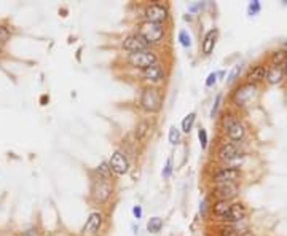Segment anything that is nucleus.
Masks as SVG:
<instances>
[{
  "mask_svg": "<svg viewBox=\"0 0 287 236\" xmlns=\"http://www.w3.org/2000/svg\"><path fill=\"white\" fill-rule=\"evenodd\" d=\"M139 104H141L142 110L147 113H157L163 107V93L161 89L153 86V85H147L142 88L141 97H139Z\"/></svg>",
  "mask_w": 287,
  "mask_h": 236,
  "instance_id": "f257e3e1",
  "label": "nucleus"
},
{
  "mask_svg": "<svg viewBox=\"0 0 287 236\" xmlns=\"http://www.w3.org/2000/svg\"><path fill=\"white\" fill-rule=\"evenodd\" d=\"M137 32L147 40V43L152 46V45L160 43L163 40V37H165V24L144 21V22L139 24Z\"/></svg>",
  "mask_w": 287,
  "mask_h": 236,
  "instance_id": "f03ea898",
  "label": "nucleus"
},
{
  "mask_svg": "<svg viewBox=\"0 0 287 236\" xmlns=\"http://www.w3.org/2000/svg\"><path fill=\"white\" fill-rule=\"evenodd\" d=\"M126 61H128V64L131 67L144 70L147 67L153 66V64H157L158 62V56L152 50H145V51H139V53H129Z\"/></svg>",
  "mask_w": 287,
  "mask_h": 236,
  "instance_id": "7ed1b4c3",
  "label": "nucleus"
},
{
  "mask_svg": "<svg viewBox=\"0 0 287 236\" xmlns=\"http://www.w3.org/2000/svg\"><path fill=\"white\" fill-rule=\"evenodd\" d=\"M256 96H257V85H251L244 81V83H241L233 91L232 99H233V104L238 105V107H244V105L252 102V99Z\"/></svg>",
  "mask_w": 287,
  "mask_h": 236,
  "instance_id": "20e7f679",
  "label": "nucleus"
},
{
  "mask_svg": "<svg viewBox=\"0 0 287 236\" xmlns=\"http://www.w3.org/2000/svg\"><path fill=\"white\" fill-rule=\"evenodd\" d=\"M91 197L96 203L104 205V203L112 197V184L107 179H102V177L96 179L91 187Z\"/></svg>",
  "mask_w": 287,
  "mask_h": 236,
  "instance_id": "39448f33",
  "label": "nucleus"
},
{
  "mask_svg": "<svg viewBox=\"0 0 287 236\" xmlns=\"http://www.w3.org/2000/svg\"><path fill=\"white\" fill-rule=\"evenodd\" d=\"M241 177V169L240 168H232L227 166L219 169L217 173L212 176V182L216 185H225V184H236Z\"/></svg>",
  "mask_w": 287,
  "mask_h": 236,
  "instance_id": "423d86ee",
  "label": "nucleus"
},
{
  "mask_svg": "<svg viewBox=\"0 0 287 236\" xmlns=\"http://www.w3.org/2000/svg\"><path fill=\"white\" fill-rule=\"evenodd\" d=\"M121 46L129 53H139V51L150 50V45L147 43V40L139 34V32H134V34H129L128 37H125Z\"/></svg>",
  "mask_w": 287,
  "mask_h": 236,
  "instance_id": "0eeeda50",
  "label": "nucleus"
},
{
  "mask_svg": "<svg viewBox=\"0 0 287 236\" xmlns=\"http://www.w3.org/2000/svg\"><path fill=\"white\" fill-rule=\"evenodd\" d=\"M168 18H169V10H168L166 5L152 3V5H149L145 8V21L165 24V21Z\"/></svg>",
  "mask_w": 287,
  "mask_h": 236,
  "instance_id": "6e6552de",
  "label": "nucleus"
},
{
  "mask_svg": "<svg viewBox=\"0 0 287 236\" xmlns=\"http://www.w3.org/2000/svg\"><path fill=\"white\" fill-rule=\"evenodd\" d=\"M240 193V187L236 184H225V185H216L212 189V197L216 201H232Z\"/></svg>",
  "mask_w": 287,
  "mask_h": 236,
  "instance_id": "1a4fd4ad",
  "label": "nucleus"
},
{
  "mask_svg": "<svg viewBox=\"0 0 287 236\" xmlns=\"http://www.w3.org/2000/svg\"><path fill=\"white\" fill-rule=\"evenodd\" d=\"M109 165H110V168H112L113 173L118 174V176L126 174L128 171H129V161H128V158H126L125 153L120 152V150H115V152L112 153Z\"/></svg>",
  "mask_w": 287,
  "mask_h": 236,
  "instance_id": "9d476101",
  "label": "nucleus"
},
{
  "mask_svg": "<svg viewBox=\"0 0 287 236\" xmlns=\"http://www.w3.org/2000/svg\"><path fill=\"white\" fill-rule=\"evenodd\" d=\"M241 155L243 153L240 152V147H238L236 142H224L217 150V158L225 163L233 161L235 158L241 157Z\"/></svg>",
  "mask_w": 287,
  "mask_h": 236,
  "instance_id": "9b49d317",
  "label": "nucleus"
},
{
  "mask_svg": "<svg viewBox=\"0 0 287 236\" xmlns=\"http://www.w3.org/2000/svg\"><path fill=\"white\" fill-rule=\"evenodd\" d=\"M267 70H268V66H264V64H254V66L249 67L248 74H246V83L259 85L262 81H265Z\"/></svg>",
  "mask_w": 287,
  "mask_h": 236,
  "instance_id": "f8f14e48",
  "label": "nucleus"
},
{
  "mask_svg": "<svg viewBox=\"0 0 287 236\" xmlns=\"http://www.w3.org/2000/svg\"><path fill=\"white\" fill-rule=\"evenodd\" d=\"M141 77L147 81H150V85L160 83V81H163V78H165V69H163L161 64L157 62V64H153V66L141 70Z\"/></svg>",
  "mask_w": 287,
  "mask_h": 236,
  "instance_id": "ddd939ff",
  "label": "nucleus"
},
{
  "mask_svg": "<svg viewBox=\"0 0 287 236\" xmlns=\"http://www.w3.org/2000/svg\"><path fill=\"white\" fill-rule=\"evenodd\" d=\"M248 216V209L243 205V203H233L232 205V209H230V213L222 219L224 222H228V224H238L246 219Z\"/></svg>",
  "mask_w": 287,
  "mask_h": 236,
  "instance_id": "4468645a",
  "label": "nucleus"
},
{
  "mask_svg": "<svg viewBox=\"0 0 287 236\" xmlns=\"http://www.w3.org/2000/svg\"><path fill=\"white\" fill-rule=\"evenodd\" d=\"M102 222H104V217L101 213H91L89 217L86 219V224L83 225V229H81V233L83 235H96L101 230Z\"/></svg>",
  "mask_w": 287,
  "mask_h": 236,
  "instance_id": "2eb2a0df",
  "label": "nucleus"
},
{
  "mask_svg": "<svg viewBox=\"0 0 287 236\" xmlns=\"http://www.w3.org/2000/svg\"><path fill=\"white\" fill-rule=\"evenodd\" d=\"M286 78V74H284V67L283 66H273V64H270L268 66V70H267V83L268 85H281Z\"/></svg>",
  "mask_w": 287,
  "mask_h": 236,
  "instance_id": "dca6fc26",
  "label": "nucleus"
},
{
  "mask_svg": "<svg viewBox=\"0 0 287 236\" xmlns=\"http://www.w3.org/2000/svg\"><path fill=\"white\" fill-rule=\"evenodd\" d=\"M217 38H219V30L216 27L206 32V35H204L203 42H201V51H203V54L209 56L212 51H214L216 43H217Z\"/></svg>",
  "mask_w": 287,
  "mask_h": 236,
  "instance_id": "f3484780",
  "label": "nucleus"
},
{
  "mask_svg": "<svg viewBox=\"0 0 287 236\" xmlns=\"http://www.w3.org/2000/svg\"><path fill=\"white\" fill-rule=\"evenodd\" d=\"M227 136H228V139L230 141H233V142H241L244 137H246V126L241 123L240 120L236 121V123H233L232 126H230L228 129H227Z\"/></svg>",
  "mask_w": 287,
  "mask_h": 236,
  "instance_id": "a211bd4d",
  "label": "nucleus"
},
{
  "mask_svg": "<svg viewBox=\"0 0 287 236\" xmlns=\"http://www.w3.org/2000/svg\"><path fill=\"white\" fill-rule=\"evenodd\" d=\"M232 205L233 203L232 201H216L214 205H212V213H214L216 217H219L220 221L230 213V209H232Z\"/></svg>",
  "mask_w": 287,
  "mask_h": 236,
  "instance_id": "6ab92c4d",
  "label": "nucleus"
},
{
  "mask_svg": "<svg viewBox=\"0 0 287 236\" xmlns=\"http://www.w3.org/2000/svg\"><path fill=\"white\" fill-rule=\"evenodd\" d=\"M287 61V50L283 48V50H275L272 54H270V64L273 66H284Z\"/></svg>",
  "mask_w": 287,
  "mask_h": 236,
  "instance_id": "aec40b11",
  "label": "nucleus"
},
{
  "mask_svg": "<svg viewBox=\"0 0 287 236\" xmlns=\"http://www.w3.org/2000/svg\"><path fill=\"white\" fill-rule=\"evenodd\" d=\"M161 229H163V221L160 217H152L149 221V224H147V230H149L150 233H153V235L160 233Z\"/></svg>",
  "mask_w": 287,
  "mask_h": 236,
  "instance_id": "412c9836",
  "label": "nucleus"
},
{
  "mask_svg": "<svg viewBox=\"0 0 287 236\" xmlns=\"http://www.w3.org/2000/svg\"><path fill=\"white\" fill-rule=\"evenodd\" d=\"M195 120H196V113L195 112H190L188 115L182 120V131L185 133V134H188L192 131V128H193V125H195Z\"/></svg>",
  "mask_w": 287,
  "mask_h": 236,
  "instance_id": "4be33fe9",
  "label": "nucleus"
},
{
  "mask_svg": "<svg viewBox=\"0 0 287 236\" xmlns=\"http://www.w3.org/2000/svg\"><path fill=\"white\" fill-rule=\"evenodd\" d=\"M96 173L99 174V177H102V179H110V176H112V168H110V165L109 163H105V161H102L99 166L96 168Z\"/></svg>",
  "mask_w": 287,
  "mask_h": 236,
  "instance_id": "5701e85b",
  "label": "nucleus"
},
{
  "mask_svg": "<svg viewBox=\"0 0 287 236\" xmlns=\"http://www.w3.org/2000/svg\"><path fill=\"white\" fill-rule=\"evenodd\" d=\"M238 120H240V118H238V117L235 115V113H232V112H227L225 115L222 117V128H224L225 131H227V129H228L230 126H232L233 123H236Z\"/></svg>",
  "mask_w": 287,
  "mask_h": 236,
  "instance_id": "b1692460",
  "label": "nucleus"
},
{
  "mask_svg": "<svg viewBox=\"0 0 287 236\" xmlns=\"http://www.w3.org/2000/svg\"><path fill=\"white\" fill-rule=\"evenodd\" d=\"M168 139L171 145H177L180 142V129L176 126H171L169 129V134H168Z\"/></svg>",
  "mask_w": 287,
  "mask_h": 236,
  "instance_id": "393cba45",
  "label": "nucleus"
},
{
  "mask_svg": "<svg viewBox=\"0 0 287 236\" xmlns=\"http://www.w3.org/2000/svg\"><path fill=\"white\" fill-rule=\"evenodd\" d=\"M150 129V125L147 123V121H141V123L137 125L136 128V137L137 139H144V137L147 136V133H149Z\"/></svg>",
  "mask_w": 287,
  "mask_h": 236,
  "instance_id": "a878e982",
  "label": "nucleus"
},
{
  "mask_svg": "<svg viewBox=\"0 0 287 236\" xmlns=\"http://www.w3.org/2000/svg\"><path fill=\"white\" fill-rule=\"evenodd\" d=\"M179 42H180V45H182L184 48H190L192 37H190V34H188L185 29H182V30L179 32Z\"/></svg>",
  "mask_w": 287,
  "mask_h": 236,
  "instance_id": "bb28decb",
  "label": "nucleus"
},
{
  "mask_svg": "<svg viewBox=\"0 0 287 236\" xmlns=\"http://www.w3.org/2000/svg\"><path fill=\"white\" fill-rule=\"evenodd\" d=\"M260 11H262V5H260L259 0H252V2L248 5V13L251 16H257Z\"/></svg>",
  "mask_w": 287,
  "mask_h": 236,
  "instance_id": "cd10ccee",
  "label": "nucleus"
},
{
  "mask_svg": "<svg viewBox=\"0 0 287 236\" xmlns=\"http://www.w3.org/2000/svg\"><path fill=\"white\" fill-rule=\"evenodd\" d=\"M241 69H243V66H240V64H238V66H235V67L232 69V72H230V75H228V80H227L228 85L238 80V75L241 74Z\"/></svg>",
  "mask_w": 287,
  "mask_h": 236,
  "instance_id": "c85d7f7f",
  "label": "nucleus"
},
{
  "mask_svg": "<svg viewBox=\"0 0 287 236\" xmlns=\"http://www.w3.org/2000/svg\"><path fill=\"white\" fill-rule=\"evenodd\" d=\"M198 139H200V144H201V149L206 150L208 149V133L204 128H200L198 129Z\"/></svg>",
  "mask_w": 287,
  "mask_h": 236,
  "instance_id": "c756f323",
  "label": "nucleus"
},
{
  "mask_svg": "<svg viewBox=\"0 0 287 236\" xmlns=\"http://www.w3.org/2000/svg\"><path fill=\"white\" fill-rule=\"evenodd\" d=\"M220 102H222V94H217L216 102H214V105H212V110H211V117H212V118L217 117V112H219V107H220Z\"/></svg>",
  "mask_w": 287,
  "mask_h": 236,
  "instance_id": "7c9ffc66",
  "label": "nucleus"
},
{
  "mask_svg": "<svg viewBox=\"0 0 287 236\" xmlns=\"http://www.w3.org/2000/svg\"><path fill=\"white\" fill-rule=\"evenodd\" d=\"M217 80H219L217 72H211V74L208 75V78H206V86H208V88L214 86V85L217 83Z\"/></svg>",
  "mask_w": 287,
  "mask_h": 236,
  "instance_id": "2f4dec72",
  "label": "nucleus"
},
{
  "mask_svg": "<svg viewBox=\"0 0 287 236\" xmlns=\"http://www.w3.org/2000/svg\"><path fill=\"white\" fill-rule=\"evenodd\" d=\"M171 174H172V160L169 158V160L166 161L165 169H163V177H165V179H169Z\"/></svg>",
  "mask_w": 287,
  "mask_h": 236,
  "instance_id": "473e14b6",
  "label": "nucleus"
},
{
  "mask_svg": "<svg viewBox=\"0 0 287 236\" xmlns=\"http://www.w3.org/2000/svg\"><path fill=\"white\" fill-rule=\"evenodd\" d=\"M8 37H10V32H8L6 27L0 26V43L5 42V40H8Z\"/></svg>",
  "mask_w": 287,
  "mask_h": 236,
  "instance_id": "72a5a7b5",
  "label": "nucleus"
},
{
  "mask_svg": "<svg viewBox=\"0 0 287 236\" xmlns=\"http://www.w3.org/2000/svg\"><path fill=\"white\" fill-rule=\"evenodd\" d=\"M133 214H134V217H136L137 221H139V219L142 217V208L139 206V205H136V206L133 208Z\"/></svg>",
  "mask_w": 287,
  "mask_h": 236,
  "instance_id": "f704fd0d",
  "label": "nucleus"
},
{
  "mask_svg": "<svg viewBox=\"0 0 287 236\" xmlns=\"http://www.w3.org/2000/svg\"><path fill=\"white\" fill-rule=\"evenodd\" d=\"M21 236H40V235H38V232H37V230L30 229V230H27V232H24Z\"/></svg>",
  "mask_w": 287,
  "mask_h": 236,
  "instance_id": "c9c22d12",
  "label": "nucleus"
},
{
  "mask_svg": "<svg viewBox=\"0 0 287 236\" xmlns=\"http://www.w3.org/2000/svg\"><path fill=\"white\" fill-rule=\"evenodd\" d=\"M48 101V96H42V99H40V102H42V105H45V102Z\"/></svg>",
  "mask_w": 287,
  "mask_h": 236,
  "instance_id": "e433bc0d",
  "label": "nucleus"
},
{
  "mask_svg": "<svg viewBox=\"0 0 287 236\" xmlns=\"http://www.w3.org/2000/svg\"><path fill=\"white\" fill-rule=\"evenodd\" d=\"M217 75H219L220 78H224V77H225V70H220V72H219V74H217Z\"/></svg>",
  "mask_w": 287,
  "mask_h": 236,
  "instance_id": "4c0bfd02",
  "label": "nucleus"
},
{
  "mask_svg": "<svg viewBox=\"0 0 287 236\" xmlns=\"http://www.w3.org/2000/svg\"><path fill=\"white\" fill-rule=\"evenodd\" d=\"M283 67H284V74H286V78H287V61H286V64H284Z\"/></svg>",
  "mask_w": 287,
  "mask_h": 236,
  "instance_id": "58836bf2",
  "label": "nucleus"
}]
</instances>
